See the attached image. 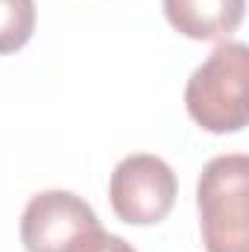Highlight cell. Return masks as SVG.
<instances>
[{
  "mask_svg": "<svg viewBox=\"0 0 249 252\" xmlns=\"http://www.w3.org/2000/svg\"><path fill=\"white\" fill-rule=\"evenodd\" d=\"M249 50L241 41H223L199 64L185 85L187 115L214 135L241 132L249 121L247 106Z\"/></svg>",
  "mask_w": 249,
  "mask_h": 252,
  "instance_id": "obj_1",
  "label": "cell"
},
{
  "mask_svg": "<svg viewBox=\"0 0 249 252\" xmlns=\"http://www.w3.org/2000/svg\"><path fill=\"white\" fill-rule=\"evenodd\" d=\"M199 229L208 252H249V158L226 153L196 182Z\"/></svg>",
  "mask_w": 249,
  "mask_h": 252,
  "instance_id": "obj_2",
  "label": "cell"
},
{
  "mask_svg": "<svg viewBox=\"0 0 249 252\" xmlns=\"http://www.w3.org/2000/svg\"><path fill=\"white\" fill-rule=\"evenodd\" d=\"M176 173L170 164L153 153H132L109 179V199L115 214L129 226H156L161 223L176 202Z\"/></svg>",
  "mask_w": 249,
  "mask_h": 252,
  "instance_id": "obj_3",
  "label": "cell"
},
{
  "mask_svg": "<svg viewBox=\"0 0 249 252\" xmlns=\"http://www.w3.org/2000/svg\"><path fill=\"white\" fill-rule=\"evenodd\" d=\"M94 226H100V220L82 196L44 190L35 193L21 214V244L27 252H62Z\"/></svg>",
  "mask_w": 249,
  "mask_h": 252,
  "instance_id": "obj_4",
  "label": "cell"
},
{
  "mask_svg": "<svg viewBox=\"0 0 249 252\" xmlns=\"http://www.w3.org/2000/svg\"><path fill=\"white\" fill-rule=\"evenodd\" d=\"M170 27L193 41L229 38L241 21L247 0H161Z\"/></svg>",
  "mask_w": 249,
  "mask_h": 252,
  "instance_id": "obj_5",
  "label": "cell"
},
{
  "mask_svg": "<svg viewBox=\"0 0 249 252\" xmlns=\"http://www.w3.org/2000/svg\"><path fill=\"white\" fill-rule=\"evenodd\" d=\"M35 32V0H0V56L21 50Z\"/></svg>",
  "mask_w": 249,
  "mask_h": 252,
  "instance_id": "obj_6",
  "label": "cell"
},
{
  "mask_svg": "<svg viewBox=\"0 0 249 252\" xmlns=\"http://www.w3.org/2000/svg\"><path fill=\"white\" fill-rule=\"evenodd\" d=\"M62 252H138L132 244H126L124 238L109 235L103 226H94L88 232H82L70 247H64Z\"/></svg>",
  "mask_w": 249,
  "mask_h": 252,
  "instance_id": "obj_7",
  "label": "cell"
}]
</instances>
